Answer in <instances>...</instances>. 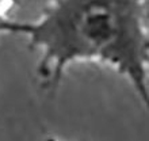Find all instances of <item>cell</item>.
Masks as SVG:
<instances>
[{"label":"cell","mask_w":149,"mask_h":141,"mask_svg":"<svg viewBox=\"0 0 149 141\" xmlns=\"http://www.w3.org/2000/svg\"><path fill=\"white\" fill-rule=\"evenodd\" d=\"M14 1H0V35L22 34L26 35L30 27V22H19L10 18Z\"/></svg>","instance_id":"cell-2"},{"label":"cell","mask_w":149,"mask_h":141,"mask_svg":"<svg viewBox=\"0 0 149 141\" xmlns=\"http://www.w3.org/2000/svg\"><path fill=\"white\" fill-rule=\"evenodd\" d=\"M46 141H58V140H56V138H53V137H50V138H47Z\"/></svg>","instance_id":"cell-3"},{"label":"cell","mask_w":149,"mask_h":141,"mask_svg":"<svg viewBox=\"0 0 149 141\" xmlns=\"http://www.w3.org/2000/svg\"><path fill=\"white\" fill-rule=\"evenodd\" d=\"M138 0H53L39 19L30 22L29 49L45 90H57L76 61H96L118 69L136 42Z\"/></svg>","instance_id":"cell-1"}]
</instances>
